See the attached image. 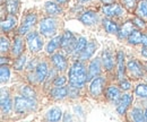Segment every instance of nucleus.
Returning <instances> with one entry per match:
<instances>
[{
    "label": "nucleus",
    "mask_w": 147,
    "mask_h": 122,
    "mask_svg": "<svg viewBox=\"0 0 147 122\" xmlns=\"http://www.w3.org/2000/svg\"><path fill=\"white\" fill-rule=\"evenodd\" d=\"M87 44H88V42H87V40L85 38V37H78V40H77V42H76V45H75V48H74V52L73 54L75 57H79L82 52L85 50V48L87 47Z\"/></svg>",
    "instance_id": "cd10ccee"
},
{
    "label": "nucleus",
    "mask_w": 147,
    "mask_h": 122,
    "mask_svg": "<svg viewBox=\"0 0 147 122\" xmlns=\"http://www.w3.org/2000/svg\"><path fill=\"white\" fill-rule=\"evenodd\" d=\"M135 93L138 97L146 98L147 100V84H139L135 89Z\"/></svg>",
    "instance_id": "72a5a7b5"
},
{
    "label": "nucleus",
    "mask_w": 147,
    "mask_h": 122,
    "mask_svg": "<svg viewBox=\"0 0 147 122\" xmlns=\"http://www.w3.org/2000/svg\"><path fill=\"white\" fill-rule=\"evenodd\" d=\"M96 47H97V45H96V43H95L94 41L88 42V44H87V47L85 48V50H84V51L82 52V54L79 55V59H80L82 61H86V60H88L93 54L95 53Z\"/></svg>",
    "instance_id": "4be33fe9"
},
{
    "label": "nucleus",
    "mask_w": 147,
    "mask_h": 122,
    "mask_svg": "<svg viewBox=\"0 0 147 122\" xmlns=\"http://www.w3.org/2000/svg\"><path fill=\"white\" fill-rule=\"evenodd\" d=\"M142 55L147 58V48H144V49L142 50Z\"/></svg>",
    "instance_id": "de8ad7c7"
},
{
    "label": "nucleus",
    "mask_w": 147,
    "mask_h": 122,
    "mask_svg": "<svg viewBox=\"0 0 147 122\" xmlns=\"http://www.w3.org/2000/svg\"><path fill=\"white\" fill-rule=\"evenodd\" d=\"M69 0H55V2H58L59 5H66Z\"/></svg>",
    "instance_id": "a18cd8bd"
},
{
    "label": "nucleus",
    "mask_w": 147,
    "mask_h": 122,
    "mask_svg": "<svg viewBox=\"0 0 147 122\" xmlns=\"http://www.w3.org/2000/svg\"><path fill=\"white\" fill-rule=\"evenodd\" d=\"M142 32L139 30H134L128 36V43L132 45H137L142 42Z\"/></svg>",
    "instance_id": "c756f323"
},
{
    "label": "nucleus",
    "mask_w": 147,
    "mask_h": 122,
    "mask_svg": "<svg viewBox=\"0 0 147 122\" xmlns=\"http://www.w3.org/2000/svg\"><path fill=\"white\" fill-rule=\"evenodd\" d=\"M146 68H147V66H146Z\"/></svg>",
    "instance_id": "3c124183"
},
{
    "label": "nucleus",
    "mask_w": 147,
    "mask_h": 122,
    "mask_svg": "<svg viewBox=\"0 0 147 122\" xmlns=\"http://www.w3.org/2000/svg\"><path fill=\"white\" fill-rule=\"evenodd\" d=\"M101 60H102V63H103V67L105 68L107 71H111V70L114 68V57L111 52L110 50H104L102 52V57H101Z\"/></svg>",
    "instance_id": "f3484780"
},
{
    "label": "nucleus",
    "mask_w": 147,
    "mask_h": 122,
    "mask_svg": "<svg viewBox=\"0 0 147 122\" xmlns=\"http://www.w3.org/2000/svg\"><path fill=\"white\" fill-rule=\"evenodd\" d=\"M9 48H10V42H9V40H8L7 37L2 36V37H1V53L7 52V51L9 50Z\"/></svg>",
    "instance_id": "4c0bfd02"
},
{
    "label": "nucleus",
    "mask_w": 147,
    "mask_h": 122,
    "mask_svg": "<svg viewBox=\"0 0 147 122\" xmlns=\"http://www.w3.org/2000/svg\"><path fill=\"white\" fill-rule=\"evenodd\" d=\"M121 88L117 87L114 85H111L109 87L105 89V97L108 98V101H110L111 103H114L117 104L119 102V100L121 98V92H120Z\"/></svg>",
    "instance_id": "4468645a"
},
{
    "label": "nucleus",
    "mask_w": 147,
    "mask_h": 122,
    "mask_svg": "<svg viewBox=\"0 0 147 122\" xmlns=\"http://www.w3.org/2000/svg\"><path fill=\"white\" fill-rule=\"evenodd\" d=\"M50 96L53 98V100H63L68 96V87H65V86H59V87L52 88L50 90Z\"/></svg>",
    "instance_id": "6ab92c4d"
},
{
    "label": "nucleus",
    "mask_w": 147,
    "mask_h": 122,
    "mask_svg": "<svg viewBox=\"0 0 147 122\" xmlns=\"http://www.w3.org/2000/svg\"><path fill=\"white\" fill-rule=\"evenodd\" d=\"M140 43L143 44L144 48H147V35L146 34L142 35V42H140Z\"/></svg>",
    "instance_id": "37998d69"
},
{
    "label": "nucleus",
    "mask_w": 147,
    "mask_h": 122,
    "mask_svg": "<svg viewBox=\"0 0 147 122\" xmlns=\"http://www.w3.org/2000/svg\"><path fill=\"white\" fill-rule=\"evenodd\" d=\"M102 3H104V5H109V3H113L115 0H100Z\"/></svg>",
    "instance_id": "c03bdc74"
},
{
    "label": "nucleus",
    "mask_w": 147,
    "mask_h": 122,
    "mask_svg": "<svg viewBox=\"0 0 147 122\" xmlns=\"http://www.w3.org/2000/svg\"><path fill=\"white\" fill-rule=\"evenodd\" d=\"M132 103V96L130 94H125L121 96V98L119 100V102L117 103V112L120 115L126 114L127 110L129 109L130 104Z\"/></svg>",
    "instance_id": "ddd939ff"
},
{
    "label": "nucleus",
    "mask_w": 147,
    "mask_h": 122,
    "mask_svg": "<svg viewBox=\"0 0 147 122\" xmlns=\"http://www.w3.org/2000/svg\"><path fill=\"white\" fill-rule=\"evenodd\" d=\"M117 70H118V78L119 80L125 79V70H126V65H125V53L122 51H118L117 53Z\"/></svg>",
    "instance_id": "a211bd4d"
},
{
    "label": "nucleus",
    "mask_w": 147,
    "mask_h": 122,
    "mask_svg": "<svg viewBox=\"0 0 147 122\" xmlns=\"http://www.w3.org/2000/svg\"><path fill=\"white\" fill-rule=\"evenodd\" d=\"M19 92H20V95H23L24 97H27V98H31V100H35L36 98V93L31 86L23 85L19 88Z\"/></svg>",
    "instance_id": "c85d7f7f"
},
{
    "label": "nucleus",
    "mask_w": 147,
    "mask_h": 122,
    "mask_svg": "<svg viewBox=\"0 0 147 122\" xmlns=\"http://www.w3.org/2000/svg\"><path fill=\"white\" fill-rule=\"evenodd\" d=\"M78 89H79V88L69 86V88H68V96H69V97H71V98H76V97H78V95H79V90H78Z\"/></svg>",
    "instance_id": "ea45409f"
},
{
    "label": "nucleus",
    "mask_w": 147,
    "mask_h": 122,
    "mask_svg": "<svg viewBox=\"0 0 147 122\" xmlns=\"http://www.w3.org/2000/svg\"><path fill=\"white\" fill-rule=\"evenodd\" d=\"M79 20L84 24V25H87V26H92V25H95L97 22H98V15L93 11V10H87V11H84L80 17H79Z\"/></svg>",
    "instance_id": "2eb2a0df"
},
{
    "label": "nucleus",
    "mask_w": 147,
    "mask_h": 122,
    "mask_svg": "<svg viewBox=\"0 0 147 122\" xmlns=\"http://www.w3.org/2000/svg\"><path fill=\"white\" fill-rule=\"evenodd\" d=\"M102 24H103L104 30H105L108 33H110V34H118V32H119L118 24H117L114 20L110 19V17L104 18V19L102 20Z\"/></svg>",
    "instance_id": "5701e85b"
},
{
    "label": "nucleus",
    "mask_w": 147,
    "mask_h": 122,
    "mask_svg": "<svg viewBox=\"0 0 147 122\" xmlns=\"http://www.w3.org/2000/svg\"><path fill=\"white\" fill-rule=\"evenodd\" d=\"M67 83V78L65 76H57L53 80V86L59 87V86H65Z\"/></svg>",
    "instance_id": "e433bc0d"
},
{
    "label": "nucleus",
    "mask_w": 147,
    "mask_h": 122,
    "mask_svg": "<svg viewBox=\"0 0 147 122\" xmlns=\"http://www.w3.org/2000/svg\"><path fill=\"white\" fill-rule=\"evenodd\" d=\"M130 115H131V119L136 122H142L145 120V113L139 107H134Z\"/></svg>",
    "instance_id": "2f4dec72"
},
{
    "label": "nucleus",
    "mask_w": 147,
    "mask_h": 122,
    "mask_svg": "<svg viewBox=\"0 0 147 122\" xmlns=\"http://www.w3.org/2000/svg\"><path fill=\"white\" fill-rule=\"evenodd\" d=\"M1 83L5 84L9 80V77H10V71H9V68L8 66H5V65H1Z\"/></svg>",
    "instance_id": "c9c22d12"
},
{
    "label": "nucleus",
    "mask_w": 147,
    "mask_h": 122,
    "mask_svg": "<svg viewBox=\"0 0 147 122\" xmlns=\"http://www.w3.org/2000/svg\"><path fill=\"white\" fill-rule=\"evenodd\" d=\"M87 82V70L82 61H75L69 69V84L76 88H82Z\"/></svg>",
    "instance_id": "f257e3e1"
},
{
    "label": "nucleus",
    "mask_w": 147,
    "mask_h": 122,
    "mask_svg": "<svg viewBox=\"0 0 147 122\" xmlns=\"http://www.w3.org/2000/svg\"><path fill=\"white\" fill-rule=\"evenodd\" d=\"M51 61L58 71H65L68 67L67 59L62 53H53L51 55Z\"/></svg>",
    "instance_id": "9b49d317"
},
{
    "label": "nucleus",
    "mask_w": 147,
    "mask_h": 122,
    "mask_svg": "<svg viewBox=\"0 0 147 122\" xmlns=\"http://www.w3.org/2000/svg\"><path fill=\"white\" fill-rule=\"evenodd\" d=\"M139 1H140V0H139Z\"/></svg>",
    "instance_id": "603ef678"
},
{
    "label": "nucleus",
    "mask_w": 147,
    "mask_h": 122,
    "mask_svg": "<svg viewBox=\"0 0 147 122\" xmlns=\"http://www.w3.org/2000/svg\"><path fill=\"white\" fill-rule=\"evenodd\" d=\"M132 23L135 24V26H137V27H139V28L145 27V23H144V20L142 19V17H135L132 19Z\"/></svg>",
    "instance_id": "a19ab883"
},
{
    "label": "nucleus",
    "mask_w": 147,
    "mask_h": 122,
    "mask_svg": "<svg viewBox=\"0 0 147 122\" xmlns=\"http://www.w3.org/2000/svg\"><path fill=\"white\" fill-rule=\"evenodd\" d=\"M16 23H17L16 16L9 14L6 19H2V22H1V30H2V32H9V31H11L16 26Z\"/></svg>",
    "instance_id": "aec40b11"
},
{
    "label": "nucleus",
    "mask_w": 147,
    "mask_h": 122,
    "mask_svg": "<svg viewBox=\"0 0 147 122\" xmlns=\"http://www.w3.org/2000/svg\"><path fill=\"white\" fill-rule=\"evenodd\" d=\"M100 73H101V59L95 58L91 61L88 69H87V82L100 76Z\"/></svg>",
    "instance_id": "9d476101"
},
{
    "label": "nucleus",
    "mask_w": 147,
    "mask_h": 122,
    "mask_svg": "<svg viewBox=\"0 0 147 122\" xmlns=\"http://www.w3.org/2000/svg\"><path fill=\"white\" fill-rule=\"evenodd\" d=\"M13 109H14V103L11 101L9 93L5 92V89H2V92H1V111H2V113L9 114Z\"/></svg>",
    "instance_id": "f8f14e48"
},
{
    "label": "nucleus",
    "mask_w": 147,
    "mask_h": 122,
    "mask_svg": "<svg viewBox=\"0 0 147 122\" xmlns=\"http://www.w3.org/2000/svg\"><path fill=\"white\" fill-rule=\"evenodd\" d=\"M45 11L51 15V16H55V15H60L62 13V9L61 7L59 6L58 2H53V1H48L45 2Z\"/></svg>",
    "instance_id": "a878e982"
},
{
    "label": "nucleus",
    "mask_w": 147,
    "mask_h": 122,
    "mask_svg": "<svg viewBox=\"0 0 147 122\" xmlns=\"http://www.w3.org/2000/svg\"><path fill=\"white\" fill-rule=\"evenodd\" d=\"M25 63H26V57L22 54V55L17 57V59L15 60V62H14V69L22 70L25 67Z\"/></svg>",
    "instance_id": "f704fd0d"
},
{
    "label": "nucleus",
    "mask_w": 147,
    "mask_h": 122,
    "mask_svg": "<svg viewBox=\"0 0 147 122\" xmlns=\"http://www.w3.org/2000/svg\"><path fill=\"white\" fill-rule=\"evenodd\" d=\"M136 13L139 17L146 18L147 19V0H140L139 3L137 5Z\"/></svg>",
    "instance_id": "473e14b6"
},
{
    "label": "nucleus",
    "mask_w": 147,
    "mask_h": 122,
    "mask_svg": "<svg viewBox=\"0 0 147 122\" xmlns=\"http://www.w3.org/2000/svg\"><path fill=\"white\" fill-rule=\"evenodd\" d=\"M24 51V40L20 37V35L16 36L14 38V43H13V48H11V54L14 57H19L23 54Z\"/></svg>",
    "instance_id": "412c9836"
},
{
    "label": "nucleus",
    "mask_w": 147,
    "mask_h": 122,
    "mask_svg": "<svg viewBox=\"0 0 147 122\" xmlns=\"http://www.w3.org/2000/svg\"><path fill=\"white\" fill-rule=\"evenodd\" d=\"M120 88H121L122 90H129V89L131 88V84L129 83L128 80L122 79V80H120Z\"/></svg>",
    "instance_id": "79ce46f5"
},
{
    "label": "nucleus",
    "mask_w": 147,
    "mask_h": 122,
    "mask_svg": "<svg viewBox=\"0 0 147 122\" xmlns=\"http://www.w3.org/2000/svg\"><path fill=\"white\" fill-rule=\"evenodd\" d=\"M45 118L48 121H60L62 119V111L59 107H51L47 112Z\"/></svg>",
    "instance_id": "bb28decb"
},
{
    "label": "nucleus",
    "mask_w": 147,
    "mask_h": 122,
    "mask_svg": "<svg viewBox=\"0 0 147 122\" xmlns=\"http://www.w3.org/2000/svg\"><path fill=\"white\" fill-rule=\"evenodd\" d=\"M102 13L107 16V17H120L125 14V9L122 8V6H120L119 3H109V5H104L102 7Z\"/></svg>",
    "instance_id": "0eeeda50"
},
{
    "label": "nucleus",
    "mask_w": 147,
    "mask_h": 122,
    "mask_svg": "<svg viewBox=\"0 0 147 122\" xmlns=\"http://www.w3.org/2000/svg\"><path fill=\"white\" fill-rule=\"evenodd\" d=\"M57 19L53 17H45L40 22V33L44 36H52L57 32Z\"/></svg>",
    "instance_id": "7ed1b4c3"
},
{
    "label": "nucleus",
    "mask_w": 147,
    "mask_h": 122,
    "mask_svg": "<svg viewBox=\"0 0 147 122\" xmlns=\"http://www.w3.org/2000/svg\"><path fill=\"white\" fill-rule=\"evenodd\" d=\"M144 113H145V121H147V109L144 111Z\"/></svg>",
    "instance_id": "8fccbe9b"
},
{
    "label": "nucleus",
    "mask_w": 147,
    "mask_h": 122,
    "mask_svg": "<svg viewBox=\"0 0 147 122\" xmlns=\"http://www.w3.org/2000/svg\"><path fill=\"white\" fill-rule=\"evenodd\" d=\"M82 3H90V2H92V0H79Z\"/></svg>",
    "instance_id": "09e8293b"
},
{
    "label": "nucleus",
    "mask_w": 147,
    "mask_h": 122,
    "mask_svg": "<svg viewBox=\"0 0 147 122\" xmlns=\"http://www.w3.org/2000/svg\"><path fill=\"white\" fill-rule=\"evenodd\" d=\"M67 120H71V115L69 113H66V117L63 118V121H67Z\"/></svg>",
    "instance_id": "49530a36"
},
{
    "label": "nucleus",
    "mask_w": 147,
    "mask_h": 122,
    "mask_svg": "<svg viewBox=\"0 0 147 122\" xmlns=\"http://www.w3.org/2000/svg\"><path fill=\"white\" fill-rule=\"evenodd\" d=\"M6 8L9 14L16 15L19 9V1L18 0H6Z\"/></svg>",
    "instance_id": "7c9ffc66"
},
{
    "label": "nucleus",
    "mask_w": 147,
    "mask_h": 122,
    "mask_svg": "<svg viewBox=\"0 0 147 122\" xmlns=\"http://www.w3.org/2000/svg\"><path fill=\"white\" fill-rule=\"evenodd\" d=\"M134 26H135V24L132 23V22H126L123 25H122V27L119 30V32H118V36H119V38H121V40H123V38H126V37H128L130 33L135 30L134 28Z\"/></svg>",
    "instance_id": "393cba45"
},
{
    "label": "nucleus",
    "mask_w": 147,
    "mask_h": 122,
    "mask_svg": "<svg viewBox=\"0 0 147 122\" xmlns=\"http://www.w3.org/2000/svg\"><path fill=\"white\" fill-rule=\"evenodd\" d=\"M104 86H105V79L101 76H97L95 77L91 83V86H90V92L94 97H98L100 95L103 94L104 92Z\"/></svg>",
    "instance_id": "6e6552de"
},
{
    "label": "nucleus",
    "mask_w": 147,
    "mask_h": 122,
    "mask_svg": "<svg viewBox=\"0 0 147 122\" xmlns=\"http://www.w3.org/2000/svg\"><path fill=\"white\" fill-rule=\"evenodd\" d=\"M61 48L66 53H73L74 48L76 45L77 38L70 31H65V33L61 35Z\"/></svg>",
    "instance_id": "423d86ee"
},
{
    "label": "nucleus",
    "mask_w": 147,
    "mask_h": 122,
    "mask_svg": "<svg viewBox=\"0 0 147 122\" xmlns=\"http://www.w3.org/2000/svg\"><path fill=\"white\" fill-rule=\"evenodd\" d=\"M122 3L126 7V9H128L129 11H132L135 8H137L136 0H122Z\"/></svg>",
    "instance_id": "58836bf2"
},
{
    "label": "nucleus",
    "mask_w": 147,
    "mask_h": 122,
    "mask_svg": "<svg viewBox=\"0 0 147 122\" xmlns=\"http://www.w3.org/2000/svg\"><path fill=\"white\" fill-rule=\"evenodd\" d=\"M61 38H62V36H55L53 38H51L50 41H49V43L47 44V52L49 53V54H53V53L61 47Z\"/></svg>",
    "instance_id": "b1692460"
},
{
    "label": "nucleus",
    "mask_w": 147,
    "mask_h": 122,
    "mask_svg": "<svg viewBox=\"0 0 147 122\" xmlns=\"http://www.w3.org/2000/svg\"><path fill=\"white\" fill-rule=\"evenodd\" d=\"M36 109V102L35 100H31L27 97H24L23 95H19L15 97L14 102V110L18 114H24L26 112L34 111Z\"/></svg>",
    "instance_id": "f03ea898"
},
{
    "label": "nucleus",
    "mask_w": 147,
    "mask_h": 122,
    "mask_svg": "<svg viewBox=\"0 0 147 122\" xmlns=\"http://www.w3.org/2000/svg\"><path fill=\"white\" fill-rule=\"evenodd\" d=\"M26 42L31 52H40L43 48V40L38 32H30L26 37Z\"/></svg>",
    "instance_id": "20e7f679"
},
{
    "label": "nucleus",
    "mask_w": 147,
    "mask_h": 122,
    "mask_svg": "<svg viewBox=\"0 0 147 122\" xmlns=\"http://www.w3.org/2000/svg\"><path fill=\"white\" fill-rule=\"evenodd\" d=\"M127 69L129 71V75L132 78H135V79L142 78L144 76V68H143V66L140 65L139 61H137L135 59L130 60L127 63Z\"/></svg>",
    "instance_id": "1a4fd4ad"
},
{
    "label": "nucleus",
    "mask_w": 147,
    "mask_h": 122,
    "mask_svg": "<svg viewBox=\"0 0 147 122\" xmlns=\"http://www.w3.org/2000/svg\"><path fill=\"white\" fill-rule=\"evenodd\" d=\"M49 73V67L45 61H42L35 67V76H36L37 83H43L48 78Z\"/></svg>",
    "instance_id": "dca6fc26"
},
{
    "label": "nucleus",
    "mask_w": 147,
    "mask_h": 122,
    "mask_svg": "<svg viewBox=\"0 0 147 122\" xmlns=\"http://www.w3.org/2000/svg\"><path fill=\"white\" fill-rule=\"evenodd\" d=\"M37 17L35 13H28L25 15V17L23 18L22 24L19 26L18 34L19 35H25L28 34V32H31V30L34 27V25L36 24Z\"/></svg>",
    "instance_id": "39448f33"
}]
</instances>
